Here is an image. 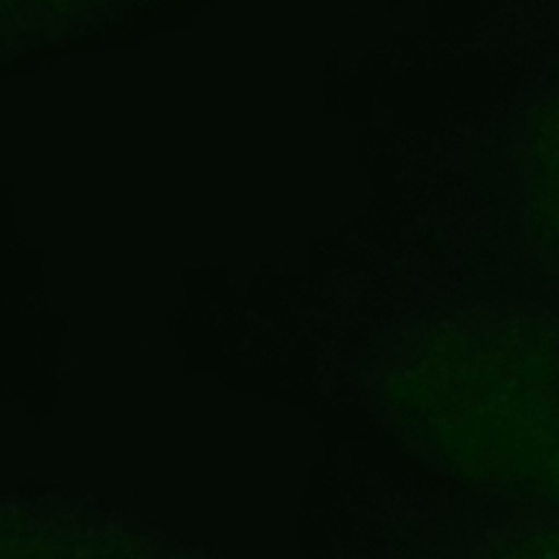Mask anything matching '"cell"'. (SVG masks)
I'll use <instances>...</instances> for the list:
<instances>
[{
  "label": "cell",
  "instance_id": "1",
  "mask_svg": "<svg viewBox=\"0 0 559 559\" xmlns=\"http://www.w3.org/2000/svg\"><path fill=\"white\" fill-rule=\"evenodd\" d=\"M384 404L400 432L456 478L559 513V325L465 319L406 341Z\"/></svg>",
  "mask_w": 559,
  "mask_h": 559
},
{
  "label": "cell",
  "instance_id": "2",
  "mask_svg": "<svg viewBox=\"0 0 559 559\" xmlns=\"http://www.w3.org/2000/svg\"><path fill=\"white\" fill-rule=\"evenodd\" d=\"M533 135L528 159V207L533 229L559 260V103Z\"/></svg>",
  "mask_w": 559,
  "mask_h": 559
}]
</instances>
